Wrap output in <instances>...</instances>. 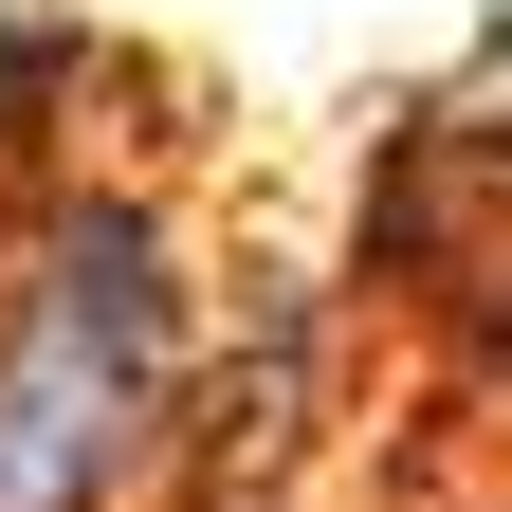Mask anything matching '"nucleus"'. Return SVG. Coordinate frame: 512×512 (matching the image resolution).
I'll list each match as a JSON object with an SVG mask.
<instances>
[{"label": "nucleus", "mask_w": 512, "mask_h": 512, "mask_svg": "<svg viewBox=\"0 0 512 512\" xmlns=\"http://www.w3.org/2000/svg\"><path fill=\"white\" fill-rule=\"evenodd\" d=\"M92 110H110V37L74 0H0V202H37L55 165H92Z\"/></svg>", "instance_id": "7ed1b4c3"}, {"label": "nucleus", "mask_w": 512, "mask_h": 512, "mask_svg": "<svg viewBox=\"0 0 512 512\" xmlns=\"http://www.w3.org/2000/svg\"><path fill=\"white\" fill-rule=\"evenodd\" d=\"M330 293H348V330H403V366L439 403L512 421V37L384 110Z\"/></svg>", "instance_id": "f03ea898"}, {"label": "nucleus", "mask_w": 512, "mask_h": 512, "mask_svg": "<svg viewBox=\"0 0 512 512\" xmlns=\"http://www.w3.org/2000/svg\"><path fill=\"white\" fill-rule=\"evenodd\" d=\"M220 256L147 165H55L0 202V512H147Z\"/></svg>", "instance_id": "f257e3e1"}]
</instances>
